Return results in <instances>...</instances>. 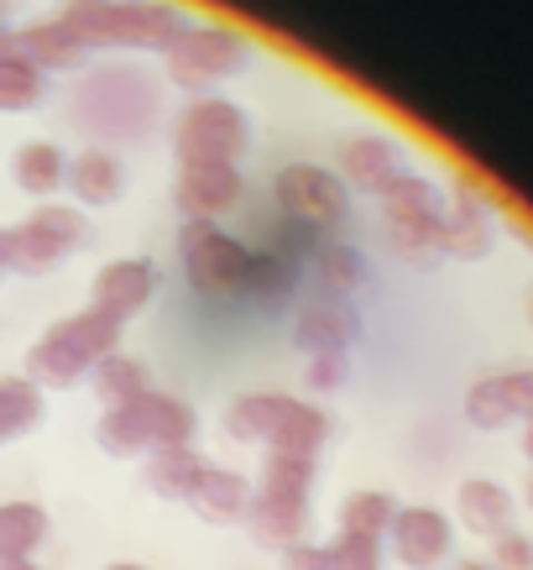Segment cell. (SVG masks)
Wrapping results in <instances>:
<instances>
[{
    "instance_id": "24",
    "label": "cell",
    "mask_w": 533,
    "mask_h": 570,
    "mask_svg": "<svg viewBox=\"0 0 533 570\" xmlns=\"http://www.w3.org/2000/svg\"><path fill=\"white\" fill-rule=\"evenodd\" d=\"M205 466H209V455H199L194 445L157 450V455L141 461V482H147V492H152L157 502H189V492L199 487Z\"/></svg>"
},
{
    "instance_id": "23",
    "label": "cell",
    "mask_w": 533,
    "mask_h": 570,
    "mask_svg": "<svg viewBox=\"0 0 533 570\" xmlns=\"http://www.w3.org/2000/svg\"><path fill=\"white\" fill-rule=\"evenodd\" d=\"M52 534L48 508L32 498H11L0 502V566H17V560H32Z\"/></svg>"
},
{
    "instance_id": "9",
    "label": "cell",
    "mask_w": 533,
    "mask_h": 570,
    "mask_svg": "<svg viewBox=\"0 0 533 570\" xmlns=\"http://www.w3.org/2000/svg\"><path fill=\"white\" fill-rule=\"evenodd\" d=\"M89 242V220L79 205L48 199L37 205L27 220H17L6 230V273L21 277H48Z\"/></svg>"
},
{
    "instance_id": "34",
    "label": "cell",
    "mask_w": 533,
    "mask_h": 570,
    "mask_svg": "<svg viewBox=\"0 0 533 570\" xmlns=\"http://www.w3.org/2000/svg\"><path fill=\"white\" fill-rule=\"evenodd\" d=\"M277 570H325V544H293V550L277 554Z\"/></svg>"
},
{
    "instance_id": "12",
    "label": "cell",
    "mask_w": 533,
    "mask_h": 570,
    "mask_svg": "<svg viewBox=\"0 0 533 570\" xmlns=\"http://www.w3.org/2000/svg\"><path fill=\"white\" fill-rule=\"evenodd\" d=\"M293 351L309 356H351V346L362 341V309L351 298H335V294H314L293 309Z\"/></svg>"
},
{
    "instance_id": "38",
    "label": "cell",
    "mask_w": 533,
    "mask_h": 570,
    "mask_svg": "<svg viewBox=\"0 0 533 570\" xmlns=\"http://www.w3.org/2000/svg\"><path fill=\"white\" fill-rule=\"evenodd\" d=\"M0 570H52V566H37V560H17V566H0Z\"/></svg>"
},
{
    "instance_id": "4",
    "label": "cell",
    "mask_w": 533,
    "mask_h": 570,
    "mask_svg": "<svg viewBox=\"0 0 533 570\" xmlns=\"http://www.w3.org/2000/svg\"><path fill=\"white\" fill-rule=\"evenodd\" d=\"M194 434H199V414L162 387H147L121 409H100L95 419V445L110 461H147L157 450H184L194 445Z\"/></svg>"
},
{
    "instance_id": "7",
    "label": "cell",
    "mask_w": 533,
    "mask_h": 570,
    "mask_svg": "<svg viewBox=\"0 0 533 570\" xmlns=\"http://www.w3.org/2000/svg\"><path fill=\"white\" fill-rule=\"evenodd\" d=\"M251 58H257V42L236 27H225V21H189V32L162 52L168 85L184 89L189 100H205L220 85L241 79L251 69Z\"/></svg>"
},
{
    "instance_id": "6",
    "label": "cell",
    "mask_w": 533,
    "mask_h": 570,
    "mask_svg": "<svg viewBox=\"0 0 533 570\" xmlns=\"http://www.w3.org/2000/svg\"><path fill=\"white\" fill-rule=\"evenodd\" d=\"M178 262H184V283L205 304H236V298L257 294L267 257H257L241 236H230L215 220H184L178 225Z\"/></svg>"
},
{
    "instance_id": "14",
    "label": "cell",
    "mask_w": 533,
    "mask_h": 570,
    "mask_svg": "<svg viewBox=\"0 0 533 570\" xmlns=\"http://www.w3.org/2000/svg\"><path fill=\"white\" fill-rule=\"evenodd\" d=\"M157 288H162V273L152 267V257H116V262H105L100 273H95V283H89V309L126 330L131 320L147 314Z\"/></svg>"
},
{
    "instance_id": "13",
    "label": "cell",
    "mask_w": 533,
    "mask_h": 570,
    "mask_svg": "<svg viewBox=\"0 0 533 570\" xmlns=\"http://www.w3.org/2000/svg\"><path fill=\"white\" fill-rule=\"evenodd\" d=\"M450 550H455V519L430 508V502H413L397 508L393 529H387V554L403 570H445Z\"/></svg>"
},
{
    "instance_id": "41",
    "label": "cell",
    "mask_w": 533,
    "mask_h": 570,
    "mask_svg": "<svg viewBox=\"0 0 533 570\" xmlns=\"http://www.w3.org/2000/svg\"><path fill=\"white\" fill-rule=\"evenodd\" d=\"M0 277H6V230H0Z\"/></svg>"
},
{
    "instance_id": "35",
    "label": "cell",
    "mask_w": 533,
    "mask_h": 570,
    "mask_svg": "<svg viewBox=\"0 0 533 570\" xmlns=\"http://www.w3.org/2000/svg\"><path fill=\"white\" fill-rule=\"evenodd\" d=\"M523 455L533 461V419H523Z\"/></svg>"
},
{
    "instance_id": "21",
    "label": "cell",
    "mask_w": 533,
    "mask_h": 570,
    "mask_svg": "<svg viewBox=\"0 0 533 570\" xmlns=\"http://www.w3.org/2000/svg\"><path fill=\"white\" fill-rule=\"evenodd\" d=\"M126 163L116 153H79L69 157V178H63V189H69V205L79 209H110L126 199Z\"/></svg>"
},
{
    "instance_id": "10",
    "label": "cell",
    "mask_w": 533,
    "mask_h": 570,
    "mask_svg": "<svg viewBox=\"0 0 533 570\" xmlns=\"http://www.w3.org/2000/svg\"><path fill=\"white\" fill-rule=\"evenodd\" d=\"M251 153V116L225 95H205L189 100L172 121V157L178 163H230L241 168V157Z\"/></svg>"
},
{
    "instance_id": "2",
    "label": "cell",
    "mask_w": 533,
    "mask_h": 570,
    "mask_svg": "<svg viewBox=\"0 0 533 570\" xmlns=\"http://www.w3.org/2000/svg\"><path fill=\"white\" fill-rule=\"evenodd\" d=\"M58 21L89 52H168L189 32L178 0H63Z\"/></svg>"
},
{
    "instance_id": "11",
    "label": "cell",
    "mask_w": 533,
    "mask_h": 570,
    "mask_svg": "<svg viewBox=\"0 0 533 570\" xmlns=\"http://www.w3.org/2000/svg\"><path fill=\"white\" fill-rule=\"evenodd\" d=\"M273 205L288 225H304L314 236H329L351 215V189L325 163H283L273 174Z\"/></svg>"
},
{
    "instance_id": "42",
    "label": "cell",
    "mask_w": 533,
    "mask_h": 570,
    "mask_svg": "<svg viewBox=\"0 0 533 570\" xmlns=\"http://www.w3.org/2000/svg\"><path fill=\"white\" fill-rule=\"evenodd\" d=\"M523 502H529V513H533V476H529V487H523Z\"/></svg>"
},
{
    "instance_id": "18",
    "label": "cell",
    "mask_w": 533,
    "mask_h": 570,
    "mask_svg": "<svg viewBox=\"0 0 533 570\" xmlns=\"http://www.w3.org/2000/svg\"><path fill=\"white\" fill-rule=\"evenodd\" d=\"M189 508L199 523L209 529H230V523H246V508H251V476L236 466H220V461H209L199 487L189 492Z\"/></svg>"
},
{
    "instance_id": "16",
    "label": "cell",
    "mask_w": 533,
    "mask_h": 570,
    "mask_svg": "<svg viewBox=\"0 0 533 570\" xmlns=\"http://www.w3.org/2000/svg\"><path fill=\"white\" fill-rule=\"evenodd\" d=\"M408 174L413 168H408V157H403V147L393 137H382V131H362V137H351L340 147V178L351 194L382 199L397 178H408Z\"/></svg>"
},
{
    "instance_id": "19",
    "label": "cell",
    "mask_w": 533,
    "mask_h": 570,
    "mask_svg": "<svg viewBox=\"0 0 533 570\" xmlns=\"http://www.w3.org/2000/svg\"><path fill=\"white\" fill-rule=\"evenodd\" d=\"M492 252V209H486L482 189L471 178H455L445 209V257L455 262H476Z\"/></svg>"
},
{
    "instance_id": "25",
    "label": "cell",
    "mask_w": 533,
    "mask_h": 570,
    "mask_svg": "<svg viewBox=\"0 0 533 570\" xmlns=\"http://www.w3.org/2000/svg\"><path fill=\"white\" fill-rule=\"evenodd\" d=\"M63 178H69V157H63L58 141H27L11 157V184L37 205H48L52 194L63 189Z\"/></svg>"
},
{
    "instance_id": "22",
    "label": "cell",
    "mask_w": 533,
    "mask_h": 570,
    "mask_svg": "<svg viewBox=\"0 0 533 570\" xmlns=\"http://www.w3.org/2000/svg\"><path fill=\"white\" fill-rule=\"evenodd\" d=\"M314 262V294H335V298H356L372 283V262H366L362 246L335 242V236H319L309 252Z\"/></svg>"
},
{
    "instance_id": "32",
    "label": "cell",
    "mask_w": 533,
    "mask_h": 570,
    "mask_svg": "<svg viewBox=\"0 0 533 570\" xmlns=\"http://www.w3.org/2000/svg\"><path fill=\"white\" fill-rule=\"evenodd\" d=\"M345 382H351V356H309L304 362V387L309 393H340Z\"/></svg>"
},
{
    "instance_id": "28",
    "label": "cell",
    "mask_w": 533,
    "mask_h": 570,
    "mask_svg": "<svg viewBox=\"0 0 533 570\" xmlns=\"http://www.w3.org/2000/svg\"><path fill=\"white\" fill-rule=\"evenodd\" d=\"M397 508H403V502H397L393 492L356 487V492H345V502H340V534H366V539H382V544H387V529H393Z\"/></svg>"
},
{
    "instance_id": "8",
    "label": "cell",
    "mask_w": 533,
    "mask_h": 570,
    "mask_svg": "<svg viewBox=\"0 0 533 570\" xmlns=\"http://www.w3.org/2000/svg\"><path fill=\"white\" fill-rule=\"evenodd\" d=\"M382 205V236L408 267H440L445 257V205L424 174L397 178L377 199Z\"/></svg>"
},
{
    "instance_id": "3",
    "label": "cell",
    "mask_w": 533,
    "mask_h": 570,
    "mask_svg": "<svg viewBox=\"0 0 533 570\" xmlns=\"http://www.w3.org/2000/svg\"><path fill=\"white\" fill-rule=\"evenodd\" d=\"M314 476L319 466L304 455H261L257 482H251V508H246V534L261 550H293L309 534V498H314Z\"/></svg>"
},
{
    "instance_id": "37",
    "label": "cell",
    "mask_w": 533,
    "mask_h": 570,
    "mask_svg": "<svg viewBox=\"0 0 533 570\" xmlns=\"http://www.w3.org/2000/svg\"><path fill=\"white\" fill-rule=\"evenodd\" d=\"M6 52H11V27L0 21V58H6Z\"/></svg>"
},
{
    "instance_id": "33",
    "label": "cell",
    "mask_w": 533,
    "mask_h": 570,
    "mask_svg": "<svg viewBox=\"0 0 533 570\" xmlns=\"http://www.w3.org/2000/svg\"><path fill=\"white\" fill-rule=\"evenodd\" d=\"M492 570H533V539L517 529L492 539Z\"/></svg>"
},
{
    "instance_id": "31",
    "label": "cell",
    "mask_w": 533,
    "mask_h": 570,
    "mask_svg": "<svg viewBox=\"0 0 533 570\" xmlns=\"http://www.w3.org/2000/svg\"><path fill=\"white\" fill-rule=\"evenodd\" d=\"M325 570H387V544L366 534H335L325 544Z\"/></svg>"
},
{
    "instance_id": "26",
    "label": "cell",
    "mask_w": 533,
    "mask_h": 570,
    "mask_svg": "<svg viewBox=\"0 0 533 570\" xmlns=\"http://www.w3.org/2000/svg\"><path fill=\"white\" fill-rule=\"evenodd\" d=\"M48 424V397L27 377H0V450L21 445L27 434Z\"/></svg>"
},
{
    "instance_id": "1",
    "label": "cell",
    "mask_w": 533,
    "mask_h": 570,
    "mask_svg": "<svg viewBox=\"0 0 533 570\" xmlns=\"http://www.w3.org/2000/svg\"><path fill=\"white\" fill-rule=\"evenodd\" d=\"M220 430L230 445L261 450V455H304V461H319V450L335 434V419L319 403H309V397L257 387V393H236L225 403Z\"/></svg>"
},
{
    "instance_id": "40",
    "label": "cell",
    "mask_w": 533,
    "mask_h": 570,
    "mask_svg": "<svg viewBox=\"0 0 533 570\" xmlns=\"http://www.w3.org/2000/svg\"><path fill=\"white\" fill-rule=\"evenodd\" d=\"M11 11H21V0H0V21L11 17Z\"/></svg>"
},
{
    "instance_id": "27",
    "label": "cell",
    "mask_w": 533,
    "mask_h": 570,
    "mask_svg": "<svg viewBox=\"0 0 533 570\" xmlns=\"http://www.w3.org/2000/svg\"><path fill=\"white\" fill-rule=\"evenodd\" d=\"M152 387V372H147V362H137V356H126V351H110L95 372H89V393L100 397V409H121V403H131V397H141Z\"/></svg>"
},
{
    "instance_id": "17",
    "label": "cell",
    "mask_w": 533,
    "mask_h": 570,
    "mask_svg": "<svg viewBox=\"0 0 533 570\" xmlns=\"http://www.w3.org/2000/svg\"><path fill=\"white\" fill-rule=\"evenodd\" d=\"M11 52H17V58H27V63H32L37 73H48V79H52V73H79L89 58H95V52H89L58 17L11 27Z\"/></svg>"
},
{
    "instance_id": "29",
    "label": "cell",
    "mask_w": 533,
    "mask_h": 570,
    "mask_svg": "<svg viewBox=\"0 0 533 570\" xmlns=\"http://www.w3.org/2000/svg\"><path fill=\"white\" fill-rule=\"evenodd\" d=\"M48 100V73H37L27 58H0V116H32Z\"/></svg>"
},
{
    "instance_id": "5",
    "label": "cell",
    "mask_w": 533,
    "mask_h": 570,
    "mask_svg": "<svg viewBox=\"0 0 533 570\" xmlns=\"http://www.w3.org/2000/svg\"><path fill=\"white\" fill-rule=\"evenodd\" d=\"M121 335L126 330L116 320H105L95 309H79L69 320H52L42 335H37L32 346H27V372L21 377L42 387V393H73L79 382H89V372L110 356V351H121Z\"/></svg>"
},
{
    "instance_id": "30",
    "label": "cell",
    "mask_w": 533,
    "mask_h": 570,
    "mask_svg": "<svg viewBox=\"0 0 533 570\" xmlns=\"http://www.w3.org/2000/svg\"><path fill=\"white\" fill-rule=\"evenodd\" d=\"M465 424L471 430H482V434H497V430H507L513 424V397H507V377H476L471 387H465Z\"/></svg>"
},
{
    "instance_id": "20",
    "label": "cell",
    "mask_w": 533,
    "mask_h": 570,
    "mask_svg": "<svg viewBox=\"0 0 533 570\" xmlns=\"http://www.w3.org/2000/svg\"><path fill=\"white\" fill-rule=\"evenodd\" d=\"M513 513H517L513 492L502 482H492V476H465V482L455 487V523H461L465 534L502 539L513 529Z\"/></svg>"
},
{
    "instance_id": "39",
    "label": "cell",
    "mask_w": 533,
    "mask_h": 570,
    "mask_svg": "<svg viewBox=\"0 0 533 570\" xmlns=\"http://www.w3.org/2000/svg\"><path fill=\"white\" fill-rule=\"evenodd\" d=\"M105 570H152V566H137V560H116V566H105Z\"/></svg>"
},
{
    "instance_id": "36",
    "label": "cell",
    "mask_w": 533,
    "mask_h": 570,
    "mask_svg": "<svg viewBox=\"0 0 533 570\" xmlns=\"http://www.w3.org/2000/svg\"><path fill=\"white\" fill-rule=\"evenodd\" d=\"M450 570H492V560H461V566H450Z\"/></svg>"
},
{
    "instance_id": "15",
    "label": "cell",
    "mask_w": 533,
    "mask_h": 570,
    "mask_svg": "<svg viewBox=\"0 0 533 570\" xmlns=\"http://www.w3.org/2000/svg\"><path fill=\"white\" fill-rule=\"evenodd\" d=\"M241 194H246V178L230 163H178V178H172V209L184 220L220 225V215H230L241 205Z\"/></svg>"
}]
</instances>
